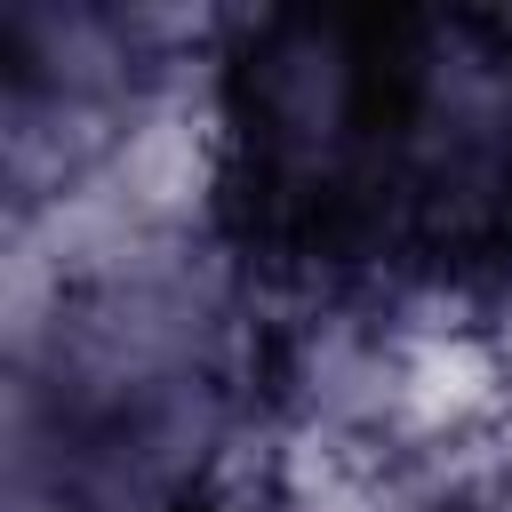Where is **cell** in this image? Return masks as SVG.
<instances>
[{"mask_svg":"<svg viewBox=\"0 0 512 512\" xmlns=\"http://www.w3.org/2000/svg\"><path fill=\"white\" fill-rule=\"evenodd\" d=\"M160 48L136 16L104 8H8L0 24V144L24 200L40 184H72L120 120L144 104Z\"/></svg>","mask_w":512,"mask_h":512,"instance_id":"obj_2","label":"cell"},{"mask_svg":"<svg viewBox=\"0 0 512 512\" xmlns=\"http://www.w3.org/2000/svg\"><path fill=\"white\" fill-rule=\"evenodd\" d=\"M440 512H480V504H440Z\"/></svg>","mask_w":512,"mask_h":512,"instance_id":"obj_4","label":"cell"},{"mask_svg":"<svg viewBox=\"0 0 512 512\" xmlns=\"http://www.w3.org/2000/svg\"><path fill=\"white\" fill-rule=\"evenodd\" d=\"M168 512H240V504H216V496L200 488V496H184V504H168Z\"/></svg>","mask_w":512,"mask_h":512,"instance_id":"obj_3","label":"cell"},{"mask_svg":"<svg viewBox=\"0 0 512 512\" xmlns=\"http://www.w3.org/2000/svg\"><path fill=\"white\" fill-rule=\"evenodd\" d=\"M216 240L272 280H512V16L256 8L216 48Z\"/></svg>","mask_w":512,"mask_h":512,"instance_id":"obj_1","label":"cell"}]
</instances>
